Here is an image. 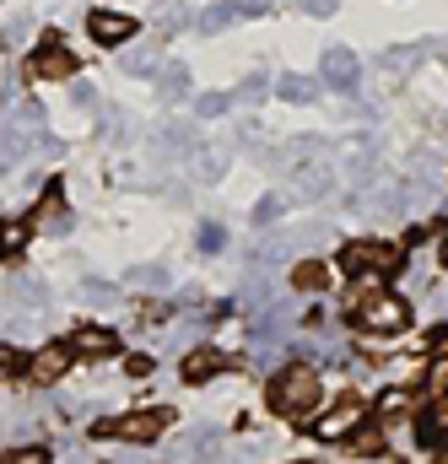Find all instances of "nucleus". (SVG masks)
<instances>
[{
	"instance_id": "obj_1",
	"label": "nucleus",
	"mask_w": 448,
	"mask_h": 464,
	"mask_svg": "<svg viewBox=\"0 0 448 464\" xmlns=\"http://www.w3.org/2000/svg\"><path fill=\"white\" fill-rule=\"evenodd\" d=\"M270 405H276L281 416H297V421H308V416H314V405H319V372H314L308 362L287 367V372L276 378V389H270Z\"/></svg>"
},
{
	"instance_id": "obj_2",
	"label": "nucleus",
	"mask_w": 448,
	"mask_h": 464,
	"mask_svg": "<svg viewBox=\"0 0 448 464\" xmlns=\"http://www.w3.org/2000/svg\"><path fill=\"white\" fill-rule=\"evenodd\" d=\"M356 319L367 324V330H378V335H394V330H405V303L394 297V292H367L362 303H356Z\"/></svg>"
},
{
	"instance_id": "obj_3",
	"label": "nucleus",
	"mask_w": 448,
	"mask_h": 464,
	"mask_svg": "<svg viewBox=\"0 0 448 464\" xmlns=\"http://www.w3.org/2000/svg\"><path fill=\"white\" fill-rule=\"evenodd\" d=\"M394 265H400V248L394 243L362 237V243H346L340 248V270H351V276H362V270H394Z\"/></svg>"
},
{
	"instance_id": "obj_4",
	"label": "nucleus",
	"mask_w": 448,
	"mask_h": 464,
	"mask_svg": "<svg viewBox=\"0 0 448 464\" xmlns=\"http://www.w3.org/2000/svg\"><path fill=\"white\" fill-rule=\"evenodd\" d=\"M362 416H367V405H362L356 394H346V400H340L336 411H325V416L314 421V432H319L325 443H336V438H351V432L362 427Z\"/></svg>"
},
{
	"instance_id": "obj_5",
	"label": "nucleus",
	"mask_w": 448,
	"mask_h": 464,
	"mask_svg": "<svg viewBox=\"0 0 448 464\" xmlns=\"http://www.w3.org/2000/svg\"><path fill=\"white\" fill-rule=\"evenodd\" d=\"M27 71H33V82H60V76L76 71V54L65 44H38L33 60H27Z\"/></svg>"
},
{
	"instance_id": "obj_6",
	"label": "nucleus",
	"mask_w": 448,
	"mask_h": 464,
	"mask_svg": "<svg viewBox=\"0 0 448 464\" xmlns=\"http://www.w3.org/2000/svg\"><path fill=\"white\" fill-rule=\"evenodd\" d=\"M162 427H168V416H162V411H130V416H119V421H113V432H119L124 443H151Z\"/></svg>"
},
{
	"instance_id": "obj_7",
	"label": "nucleus",
	"mask_w": 448,
	"mask_h": 464,
	"mask_svg": "<svg viewBox=\"0 0 448 464\" xmlns=\"http://www.w3.org/2000/svg\"><path fill=\"white\" fill-rule=\"evenodd\" d=\"M87 33H93L98 44H124V38H135V16H119V11H93V16H87Z\"/></svg>"
},
{
	"instance_id": "obj_8",
	"label": "nucleus",
	"mask_w": 448,
	"mask_h": 464,
	"mask_svg": "<svg viewBox=\"0 0 448 464\" xmlns=\"http://www.w3.org/2000/svg\"><path fill=\"white\" fill-rule=\"evenodd\" d=\"M71 351H82V356H113L119 341H113V330H103V324H82L71 335Z\"/></svg>"
},
{
	"instance_id": "obj_9",
	"label": "nucleus",
	"mask_w": 448,
	"mask_h": 464,
	"mask_svg": "<svg viewBox=\"0 0 448 464\" xmlns=\"http://www.w3.org/2000/svg\"><path fill=\"white\" fill-rule=\"evenodd\" d=\"M356 76H362V65H356L351 49H330L325 54V82L330 87H356Z\"/></svg>"
},
{
	"instance_id": "obj_10",
	"label": "nucleus",
	"mask_w": 448,
	"mask_h": 464,
	"mask_svg": "<svg viewBox=\"0 0 448 464\" xmlns=\"http://www.w3.org/2000/svg\"><path fill=\"white\" fill-rule=\"evenodd\" d=\"M65 367H71V346H44L33 356V383H54Z\"/></svg>"
},
{
	"instance_id": "obj_11",
	"label": "nucleus",
	"mask_w": 448,
	"mask_h": 464,
	"mask_svg": "<svg viewBox=\"0 0 448 464\" xmlns=\"http://www.w3.org/2000/svg\"><path fill=\"white\" fill-rule=\"evenodd\" d=\"M416 432H422V443H448V389L427 405V416H422Z\"/></svg>"
},
{
	"instance_id": "obj_12",
	"label": "nucleus",
	"mask_w": 448,
	"mask_h": 464,
	"mask_svg": "<svg viewBox=\"0 0 448 464\" xmlns=\"http://www.w3.org/2000/svg\"><path fill=\"white\" fill-rule=\"evenodd\" d=\"M325 281H330V270H325V265H314V259L292 265V286H303V292H325Z\"/></svg>"
},
{
	"instance_id": "obj_13",
	"label": "nucleus",
	"mask_w": 448,
	"mask_h": 464,
	"mask_svg": "<svg viewBox=\"0 0 448 464\" xmlns=\"http://www.w3.org/2000/svg\"><path fill=\"white\" fill-rule=\"evenodd\" d=\"M211 372H222V356H217V351H190L184 378H190V383H200V378H211Z\"/></svg>"
},
{
	"instance_id": "obj_14",
	"label": "nucleus",
	"mask_w": 448,
	"mask_h": 464,
	"mask_svg": "<svg viewBox=\"0 0 448 464\" xmlns=\"http://www.w3.org/2000/svg\"><path fill=\"white\" fill-rule=\"evenodd\" d=\"M314 92H319V82H308V76H281V98H287V103H314Z\"/></svg>"
},
{
	"instance_id": "obj_15",
	"label": "nucleus",
	"mask_w": 448,
	"mask_h": 464,
	"mask_svg": "<svg viewBox=\"0 0 448 464\" xmlns=\"http://www.w3.org/2000/svg\"><path fill=\"white\" fill-rule=\"evenodd\" d=\"M351 454H356V459L384 454V432H373V427H367V432H351Z\"/></svg>"
},
{
	"instance_id": "obj_16",
	"label": "nucleus",
	"mask_w": 448,
	"mask_h": 464,
	"mask_svg": "<svg viewBox=\"0 0 448 464\" xmlns=\"http://www.w3.org/2000/svg\"><path fill=\"white\" fill-rule=\"evenodd\" d=\"M27 222H5V227H0V254H5V259H11V254H22V243H27Z\"/></svg>"
},
{
	"instance_id": "obj_17",
	"label": "nucleus",
	"mask_w": 448,
	"mask_h": 464,
	"mask_svg": "<svg viewBox=\"0 0 448 464\" xmlns=\"http://www.w3.org/2000/svg\"><path fill=\"white\" fill-rule=\"evenodd\" d=\"M405 405H411V394H405V389H389V394L378 400V411H384V416H400Z\"/></svg>"
},
{
	"instance_id": "obj_18",
	"label": "nucleus",
	"mask_w": 448,
	"mask_h": 464,
	"mask_svg": "<svg viewBox=\"0 0 448 464\" xmlns=\"http://www.w3.org/2000/svg\"><path fill=\"white\" fill-rule=\"evenodd\" d=\"M217 248H227V232L222 227H200V254H217Z\"/></svg>"
},
{
	"instance_id": "obj_19",
	"label": "nucleus",
	"mask_w": 448,
	"mask_h": 464,
	"mask_svg": "<svg viewBox=\"0 0 448 464\" xmlns=\"http://www.w3.org/2000/svg\"><path fill=\"white\" fill-rule=\"evenodd\" d=\"M5 464H49L44 449H16V454H5Z\"/></svg>"
},
{
	"instance_id": "obj_20",
	"label": "nucleus",
	"mask_w": 448,
	"mask_h": 464,
	"mask_svg": "<svg viewBox=\"0 0 448 464\" xmlns=\"http://www.w3.org/2000/svg\"><path fill=\"white\" fill-rule=\"evenodd\" d=\"M281 206H287L281 195H270V200H259V222H270V217H281Z\"/></svg>"
},
{
	"instance_id": "obj_21",
	"label": "nucleus",
	"mask_w": 448,
	"mask_h": 464,
	"mask_svg": "<svg viewBox=\"0 0 448 464\" xmlns=\"http://www.w3.org/2000/svg\"><path fill=\"white\" fill-rule=\"evenodd\" d=\"M227 109V98H217V92H211V98H200V114H222Z\"/></svg>"
},
{
	"instance_id": "obj_22",
	"label": "nucleus",
	"mask_w": 448,
	"mask_h": 464,
	"mask_svg": "<svg viewBox=\"0 0 448 464\" xmlns=\"http://www.w3.org/2000/svg\"><path fill=\"white\" fill-rule=\"evenodd\" d=\"M87 297H93V303H109V297H113V286H103V281H93V286H87Z\"/></svg>"
},
{
	"instance_id": "obj_23",
	"label": "nucleus",
	"mask_w": 448,
	"mask_h": 464,
	"mask_svg": "<svg viewBox=\"0 0 448 464\" xmlns=\"http://www.w3.org/2000/svg\"><path fill=\"white\" fill-rule=\"evenodd\" d=\"M433 383H438V389H448V356L438 362V367H433Z\"/></svg>"
},
{
	"instance_id": "obj_24",
	"label": "nucleus",
	"mask_w": 448,
	"mask_h": 464,
	"mask_svg": "<svg viewBox=\"0 0 448 464\" xmlns=\"http://www.w3.org/2000/svg\"><path fill=\"white\" fill-rule=\"evenodd\" d=\"M297 5H308V11H319V16H325V11H330L336 0H297Z\"/></svg>"
},
{
	"instance_id": "obj_25",
	"label": "nucleus",
	"mask_w": 448,
	"mask_h": 464,
	"mask_svg": "<svg viewBox=\"0 0 448 464\" xmlns=\"http://www.w3.org/2000/svg\"><path fill=\"white\" fill-rule=\"evenodd\" d=\"M443 265H448V237H443Z\"/></svg>"
}]
</instances>
